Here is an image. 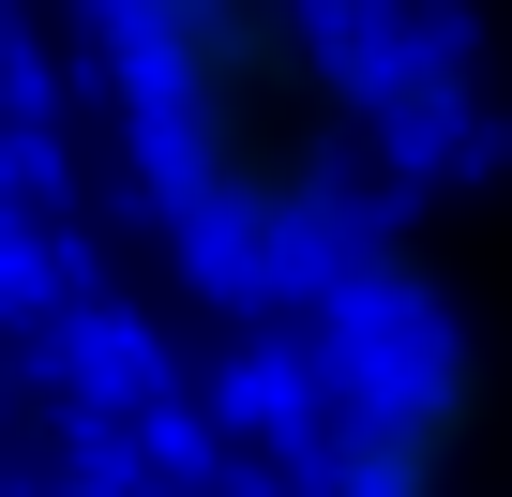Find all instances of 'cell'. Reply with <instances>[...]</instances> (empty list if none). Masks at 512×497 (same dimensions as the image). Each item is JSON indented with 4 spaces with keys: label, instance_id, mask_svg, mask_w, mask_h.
I'll use <instances>...</instances> for the list:
<instances>
[{
    "label": "cell",
    "instance_id": "cell-2",
    "mask_svg": "<svg viewBox=\"0 0 512 497\" xmlns=\"http://www.w3.org/2000/svg\"><path fill=\"white\" fill-rule=\"evenodd\" d=\"M302 497H512L497 362L437 302H377L362 272L317 362V407H302Z\"/></svg>",
    "mask_w": 512,
    "mask_h": 497
},
{
    "label": "cell",
    "instance_id": "cell-1",
    "mask_svg": "<svg viewBox=\"0 0 512 497\" xmlns=\"http://www.w3.org/2000/svg\"><path fill=\"white\" fill-rule=\"evenodd\" d=\"M106 151L166 257L226 302H347L407 181L377 0H61Z\"/></svg>",
    "mask_w": 512,
    "mask_h": 497
}]
</instances>
